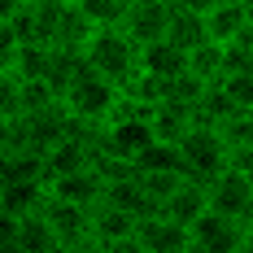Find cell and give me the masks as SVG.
<instances>
[{
  "label": "cell",
  "instance_id": "6da1fadb",
  "mask_svg": "<svg viewBox=\"0 0 253 253\" xmlns=\"http://www.w3.org/2000/svg\"><path fill=\"white\" fill-rule=\"evenodd\" d=\"M66 109H70V118L83 126H105L109 118H114V109H118V101H123V83H114V79L96 75L92 66L83 70V75L66 87Z\"/></svg>",
  "mask_w": 253,
  "mask_h": 253
},
{
  "label": "cell",
  "instance_id": "7a4b0ae2",
  "mask_svg": "<svg viewBox=\"0 0 253 253\" xmlns=\"http://www.w3.org/2000/svg\"><path fill=\"white\" fill-rule=\"evenodd\" d=\"M83 57H87V66L96 75L114 79V83H123V79H131L140 70V44L126 35V26H96V35L83 48Z\"/></svg>",
  "mask_w": 253,
  "mask_h": 253
},
{
  "label": "cell",
  "instance_id": "3957f363",
  "mask_svg": "<svg viewBox=\"0 0 253 253\" xmlns=\"http://www.w3.org/2000/svg\"><path fill=\"white\" fill-rule=\"evenodd\" d=\"M179 149H183V162H188V175H197V179H210L218 175V170H227V162H231V144H227V135L218 131V126H192L183 140H179Z\"/></svg>",
  "mask_w": 253,
  "mask_h": 253
},
{
  "label": "cell",
  "instance_id": "277c9868",
  "mask_svg": "<svg viewBox=\"0 0 253 253\" xmlns=\"http://www.w3.org/2000/svg\"><path fill=\"white\" fill-rule=\"evenodd\" d=\"M92 210L96 205L66 201V197H48L44 214L61 236V253H96V236H92Z\"/></svg>",
  "mask_w": 253,
  "mask_h": 253
},
{
  "label": "cell",
  "instance_id": "5b68a950",
  "mask_svg": "<svg viewBox=\"0 0 253 253\" xmlns=\"http://www.w3.org/2000/svg\"><path fill=\"white\" fill-rule=\"evenodd\" d=\"M135 231H140V218L131 210H118V205H109V201H101L92 210L96 253H144L140 240H135Z\"/></svg>",
  "mask_w": 253,
  "mask_h": 253
},
{
  "label": "cell",
  "instance_id": "8992f818",
  "mask_svg": "<svg viewBox=\"0 0 253 253\" xmlns=\"http://www.w3.org/2000/svg\"><path fill=\"white\" fill-rule=\"evenodd\" d=\"M188 231H192V253H245V218L205 210Z\"/></svg>",
  "mask_w": 253,
  "mask_h": 253
},
{
  "label": "cell",
  "instance_id": "52a82bcc",
  "mask_svg": "<svg viewBox=\"0 0 253 253\" xmlns=\"http://www.w3.org/2000/svg\"><path fill=\"white\" fill-rule=\"evenodd\" d=\"M135 240H140L144 253H192V231L183 227V223H175V218H166V214L140 218Z\"/></svg>",
  "mask_w": 253,
  "mask_h": 253
},
{
  "label": "cell",
  "instance_id": "ba28073f",
  "mask_svg": "<svg viewBox=\"0 0 253 253\" xmlns=\"http://www.w3.org/2000/svg\"><path fill=\"white\" fill-rule=\"evenodd\" d=\"M170 0H131V9H126V35L135 40V44H153V40H166V31H170Z\"/></svg>",
  "mask_w": 253,
  "mask_h": 253
},
{
  "label": "cell",
  "instance_id": "9c48e42d",
  "mask_svg": "<svg viewBox=\"0 0 253 253\" xmlns=\"http://www.w3.org/2000/svg\"><path fill=\"white\" fill-rule=\"evenodd\" d=\"M253 205V179L240 175V170H218V175L210 179V210H218V214H231V218H245Z\"/></svg>",
  "mask_w": 253,
  "mask_h": 253
},
{
  "label": "cell",
  "instance_id": "30bf717a",
  "mask_svg": "<svg viewBox=\"0 0 253 253\" xmlns=\"http://www.w3.org/2000/svg\"><path fill=\"white\" fill-rule=\"evenodd\" d=\"M26 135H31V149H40V153L57 149L66 135H75V118H70L66 101H57V105H48V109L26 114Z\"/></svg>",
  "mask_w": 253,
  "mask_h": 253
},
{
  "label": "cell",
  "instance_id": "8fae6325",
  "mask_svg": "<svg viewBox=\"0 0 253 253\" xmlns=\"http://www.w3.org/2000/svg\"><path fill=\"white\" fill-rule=\"evenodd\" d=\"M48 197H52L48 179H0V214H13V218L40 214Z\"/></svg>",
  "mask_w": 253,
  "mask_h": 253
},
{
  "label": "cell",
  "instance_id": "7c38bea8",
  "mask_svg": "<svg viewBox=\"0 0 253 253\" xmlns=\"http://www.w3.org/2000/svg\"><path fill=\"white\" fill-rule=\"evenodd\" d=\"M205 210H210V183L197 179V175H188L175 192L162 201V214H166V218H175V223H183V227H192Z\"/></svg>",
  "mask_w": 253,
  "mask_h": 253
},
{
  "label": "cell",
  "instance_id": "4fadbf2b",
  "mask_svg": "<svg viewBox=\"0 0 253 253\" xmlns=\"http://www.w3.org/2000/svg\"><path fill=\"white\" fill-rule=\"evenodd\" d=\"M87 166H96V149L83 135H66L57 149L44 153V175H48V183L61 179V175H75V170H87Z\"/></svg>",
  "mask_w": 253,
  "mask_h": 253
},
{
  "label": "cell",
  "instance_id": "5bb4252c",
  "mask_svg": "<svg viewBox=\"0 0 253 253\" xmlns=\"http://www.w3.org/2000/svg\"><path fill=\"white\" fill-rule=\"evenodd\" d=\"M13 253H61V236L52 227V218L40 210V214H26L13 227Z\"/></svg>",
  "mask_w": 253,
  "mask_h": 253
},
{
  "label": "cell",
  "instance_id": "9a60e30c",
  "mask_svg": "<svg viewBox=\"0 0 253 253\" xmlns=\"http://www.w3.org/2000/svg\"><path fill=\"white\" fill-rule=\"evenodd\" d=\"M149 123H153V135H157V140H170V144H179V140H183V135L197 126V118H192V105L162 96V101L153 105Z\"/></svg>",
  "mask_w": 253,
  "mask_h": 253
},
{
  "label": "cell",
  "instance_id": "2e32d148",
  "mask_svg": "<svg viewBox=\"0 0 253 253\" xmlns=\"http://www.w3.org/2000/svg\"><path fill=\"white\" fill-rule=\"evenodd\" d=\"M140 70L162 79H175L188 70V48H179L175 40H153V44H140Z\"/></svg>",
  "mask_w": 253,
  "mask_h": 253
},
{
  "label": "cell",
  "instance_id": "e0dca14e",
  "mask_svg": "<svg viewBox=\"0 0 253 253\" xmlns=\"http://www.w3.org/2000/svg\"><path fill=\"white\" fill-rule=\"evenodd\" d=\"M48 188H52V197H66V201H83V205H101L105 201V175L96 170V166L52 179Z\"/></svg>",
  "mask_w": 253,
  "mask_h": 253
},
{
  "label": "cell",
  "instance_id": "ac0fdd59",
  "mask_svg": "<svg viewBox=\"0 0 253 253\" xmlns=\"http://www.w3.org/2000/svg\"><path fill=\"white\" fill-rule=\"evenodd\" d=\"M92 35H96V22L83 13L79 0H66V4H61V22H57V40H52V44H57V48H79V52H83L87 44H92Z\"/></svg>",
  "mask_w": 253,
  "mask_h": 253
},
{
  "label": "cell",
  "instance_id": "d6986e66",
  "mask_svg": "<svg viewBox=\"0 0 253 253\" xmlns=\"http://www.w3.org/2000/svg\"><path fill=\"white\" fill-rule=\"evenodd\" d=\"M205 26H210V40H218V44H227L236 40L240 31H249V9H245V0H218L210 13H205Z\"/></svg>",
  "mask_w": 253,
  "mask_h": 253
},
{
  "label": "cell",
  "instance_id": "ffe728a7",
  "mask_svg": "<svg viewBox=\"0 0 253 253\" xmlns=\"http://www.w3.org/2000/svg\"><path fill=\"white\" fill-rule=\"evenodd\" d=\"M135 170L140 175H162V170H188V162H183V149L170 144V140H153L144 149L135 153Z\"/></svg>",
  "mask_w": 253,
  "mask_h": 253
},
{
  "label": "cell",
  "instance_id": "44dd1931",
  "mask_svg": "<svg viewBox=\"0 0 253 253\" xmlns=\"http://www.w3.org/2000/svg\"><path fill=\"white\" fill-rule=\"evenodd\" d=\"M175 9V4H170ZM166 40H175L179 48H197L210 40V26H205V13H192V9H175L170 13V31H166Z\"/></svg>",
  "mask_w": 253,
  "mask_h": 253
},
{
  "label": "cell",
  "instance_id": "7402d4cb",
  "mask_svg": "<svg viewBox=\"0 0 253 253\" xmlns=\"http://www.w3.org/2000/svg\"><path fill=\"white\" fill-rule=\"evenodd\" d=\"M236 109H240V105L227 96V87H223V83H210V92H205L201 101H197L192 118H197L201 126H223L231 114H236Z\"/></svg>",
  "mask_w": 253,
  "mask_h": 253
},
{
  "label": "cell",
  "instance_id": "603a6c76",
  "mask_svg": "<svg viewBox=\"0 0 253 253\" xmlns=\"http://www.w3.org/2000/svg\"><path fill=\"white\" fill-rule=\"evenodd\" d=\"M0 179H48L40 149H9L0 153Z\"/></svg>",
  "mask_w": 253,
  "mask_h": 253
},
{
  "label": "cell",
  "instance_id": "cb8c5ba5",
  "mask_svg": "<svg viewBox=\"0 0 253 253\" xmlns=\"http://www.w3.org/2000/svg\"><path fill=\"white\" fill-rule=\"evenodd\" d=\"M188 70H192V75H201V79H210V83H223V75H227L223 44H218V40H205V44H197V48L188 52Z\"/></svg>",
  "mask_w": 253,
  "mask_h": 253
},
{
  "label": "cell",
  "instance_id": "d4e9b609",
  "mask_svg": "<svg viewBox=\"0 0 253 253\" xmlns=\"http://www.w3.org/2000/svg\"><path fill=\"white\" fill-rule=\"evenodd\" d=\"M123 96H131L135 105H157L166 96V79L149 75V70H135L131 79H123Z\"/></svg>",
  "mask_w": 253,
  "mask_h": 253
},
{
  "label": "cell",
  "instance_id": "484cf974",
  "mask_svg": "<svg viewBox=\"0 0 253 253\" xmlns=\"http://www.w3.org/2000/svg\"><path fill=\"white\" fill-rule=\"evenodd\" d=\"M205 92H210V79L192 75V70H183V75L166 79V96H170V101H183V105H192V109H197V101H201Z\"/></svg>",
  "mask_w": 253,
  "mask_h": 253
},
{
  "label": "cell",
  "instance_id": "4316f807",
  "mask_svg": "<svg viewBox=\"0 0 253 253\" xmlns=\"http://www.w3.org/2000/svg\"><path fill=\"white\" fill-rule=\"evenodd\" d=\"M79 4L96 26H123L126 9H131V0H79Z\"/></svg>",
  "mask_w": 253,
  "mask_h": 253
},
{
  "label": "cell",
  "instance_id": "83f0119b",
  "mask_svg": "<svg viewBox=\"0 0 253 253\" xmlns=\"http://www.w3.org/2000/svg\"><path fill=\"white\" fill-rule=\"evenodd\" d=\"M223 135H227V144L236 149V144H253V109H236L227 123L218 126Z\"/></svg>",
  "mask_w": 253,
  "mask_h": 253
},
{
  "label": "cell",
  "instance_id": "f1b7e54d",
  "mask_svg": "<svg viewBox=\"0 0 253 253\" xmlns=\"http://www.w3.org/2000/svg\"><path fill=\"white\" fill-rule=\"evenodd\" d=\"M223 87H227V96L240 109H253V70H245V75H223Z\"/></svg>",
  "mask_w": 253,
  "mask_h": 253
},
{
  "label": "cell",
  "instance_id": "f546056e",
  "mask_svg": "<svg viewBox=\"0 0 253 253\" xmlns=\"http://www.w3.org/2000/svg\"><path fill=\"white\" fill-rule=\"evenodd\" d=\"M227 166L253 179V144H236V149H231V162H227Z\"/></svg>",
  "mask_w": 253,
  "mask_h": 253
},
{
  "label": "cell",
  "instance_id": "4dcf8cb0",
  "mask_svg": "<svg viewBox=\"0 0 253 253\" xmlns=\"http://www.w3.org/2000/svg\"><path fill=\"white\" fill-rule=\"evenodd\" d=\"M170 4H175V9H192V13H210L218 0H170Z\"/></svg>",
  "mask_w": 253,
  "mask_h": 253
},
{
  "label": "cell",
  "instance_id": "1f68e13d",
  "mask_svg": "<svg viewBox=\"0 0 253 253\" xmlns=\"http://www.w3.org/2000/svg\"><path fill=\"white\" fill-rule=\"evenodd\" d=\"M245 253H253V231H245Z\"/></svg>",
  "mask_w": 253,
  "mask_h": 253
},
{
  "label": "cell",
  "instance_id": "d6a6232c",
  "mask_svg": "<svg viewBox=\"0 0 253 253\" xmlns=\"http://www.w3.org/2000/svg\"><path fill=\"white\" fill-rule=\"evenodd\" d=\"M245 231H253V205H249V214H245Z\"/></svg>",
  "mask_w": 253,
  "mask_h": 253
}]
</instances>
